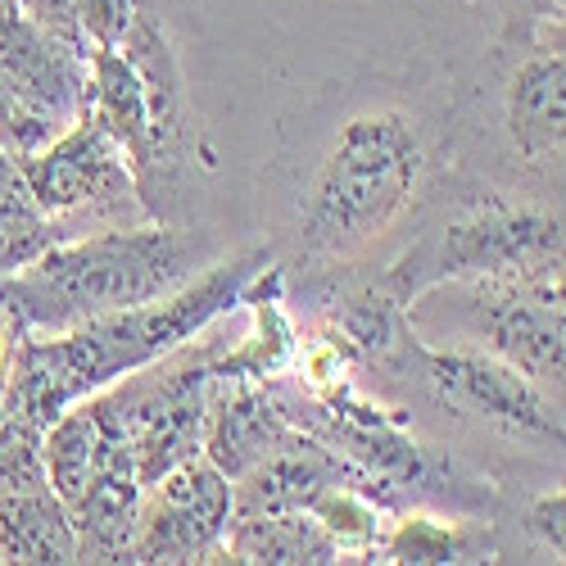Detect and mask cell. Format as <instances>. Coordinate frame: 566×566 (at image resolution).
<instances>
[{"label": "cell", "mask_w": 566, "mask_h": 566, "mask_svg": "<svg viewBox=\"0 0 566 566\" xmlns=\"http://www.w3.org/2000/svg\"><path fill=\"white\" fill-rule=\"evenodd\" d=\"M136 19V0H77V23L91 51H118Z\"/></svg>", "instance_id": "obj_19"}, {"label": "cell", "mask_w": 566, "mask_h": 566, "mask_svg": "<svg viewBox=\"0 0 566 566\" xmlns=\"http://www.w3.org/2000/svg\"><path fill=\"white\" fill-rule=\"evenodd\" d=\"M300 427L281 403L276 381H235L209 376V417H205V458L227 481L245 476L276 444H286Z\"/></svg>", "instance_id": "obj_12"}, {"label": "cell", "mask_w": 566, "mask_h": 566, "mask_svg": "<svg viewBox=\"0 0 566 566\" xmlns=\"http://www.w3.org/2000/svg\"><path fill=\"white\" fill-rule=\"evenodd\" d=\"M553 6H562V0H553Z\"/></svg>", "instance_id": "obj_23"}, {"label": "cell", "mask_w": 566, "mask_h": 566, "mask_svg": "<svg viewBox=\"0 0 566 566\" xmlns=\"http://www.w3.org/2000/svg\"><path fill=\"white\" fill-rule=\"evenodd\" d=\"M408 332L431 349L490 354L562 395L566 322L562 286L522 276H449L403 304Z\"/></svg>", "instance_id": "obj_5"}, {"label": "cell", "mask_w": 566, "mask_h": 566, "mask_svg": "<svg viewBox=\"0 0 566 566\" xmlns=\"http://www.w3.org/2000/svg\"><path fill=\"white\" fill-rule=\"evenodd\" d=\"M118 51L146 86V159L136 168V191L155 222H196V191L213 168V155L159 6H136Z\"/></svg>", "instance_id": "obj_6"}, {"label": "cell", "mask_w": 566, "mask_h": 566, "mask_svg": "<svg viewBox=\"0 0 566 566\" xmlns=\"http://www.w3.org/2000/svg\"><path fill=\"white\" fill-rule=\"evenodd\" d=\"M136 6H159V0H136Z\"/></svg>", "instance_id": "obj_22"}, {"label": "cell", "mask_w": 566, "mask_h": 566, "mask_svg": "<svg viewBox=\"0 0 566 566\" xmlns=\"http://www.w3.org/2000/svg\"><path fill=\"white\" fill-rule=\"evenodd\" d=\"M499 6H503V32H522L562 14V6H553V0H499Z\"/></svg>", "instance_id": "obj_21"}, {"label": "cell", "mask_w": 566, "mask_h": 566, "mask_svg": "<svg viewBox=\"0 0 566 566\" xmlns=\"http://www.w3.org/2000/svg\"><path fill=\"white\" fill-rule=\"evenodd\" d=\"M51 245H60L51 222L41 218L36 200L28 196L19 164L0 150V276H14Z\"/></svg>", "instance_id": "obj_18"}, {"label": "cell", "mask_w": 566, "mask_h": 566, "mask_svg": "<svg viewBox=\"0 0 566 566\" xmlns=\"http://www.w3.org/2000/svg\"><path fill=\"white\" fill-rule=\"evenodd\" d=\"M91 55L32 19L0 14V150L14 164L41 155L86 114Z\"/></svg>", "instance_id": "obj_9"}, {"label": "cell", "mask_w": 566, "mask_h": 566, "mask_svg": "<svg viewBox=\"0 0 566 566\" xmlns=\"http://www.w3.org/2000/svg\"><path fill=\"white\" fill-rule=\"evenodd\" d=\"M453 164V77L367 69L281 123L263 172L268 254L286 308L349 272H381Z\"/></svg>", "instance_id": "obj_1"}, {"label": "cell", "mask_w": 566, "mask_h": 566, "mask_svg": "<svg viewBox=\"0 0 566 566\" xmlns=\"http://www.w3.org/2000/svg\"><path fill=\"white\" fill-rule=\"evenodd\" d=\"M227 250V235L200 222H140L60 241L0 281L28 332L55 336L91 317L177 295Z\"/></svg>", "instance_id": "obj_3"}, {"label": "cell", "mask_w": 566, "mask_h": 566, "mask_svg": "<svg viewBox=\"0 0 566 566\" xmlns=\"http://www.w3.org/2000/svg\"><path fill=\"white\" fill-rule=\"evenodd\" d=\"M19 172L28 181V196L36 200L41 218L51 222L55 241H77V235L155 222L136 191L127 155L114 146V136L91 114H82L41 155L23 159Z\"/></svg>", "instance_id": "obj_8"}, {"label": "cell", "mask_w": 566, "mask_h": 566, "mask_svg": "<svg viewBox=\"0 0 566 566\" xmlns=\"http://www.w3.org/2000/svg\"><path fill=\"white\" fill-rule=\"evenodd\" d=\"M566 159V55L562 14L503 32L481 82L453 86V164L503 191L562 205Z\"/></svg>", "instance_id": "obj_2"}, {"label": "cell", "mask_w": 566, "mask_h": 566, "mask_svg": "<svg viewBox=\"0 0 566 566\" xmlns=\"http://www.w3.org/2000/svg\"><path fill=\"white\" fill-rule=\"evenodd\" d=\"M222 317L209 322L196 340H186V345L168 349L164 358L136 367V371L118 376V381H109L105 390H96L127 436L140 490L168 476L172 467L205 453L209 376H213L218 354L231 345V340H218Z\"/></svg>", "instance_id": "obj_7"}, {"label": "cell", "mask_w": 566, "mask_h": 566, "mask_svg": "<svg viewBox=\"0 0 566 566\" xmlns=\"http://www.w3.org/2000/svg\"><path fill=\"white\" fill-rule=\"evenodd\" d=\"M408 304L449 276H522L562 286V205L503 191L462 164H449L403 245L376 272Z\"/></svg>", "instance_id": "obj_4"}, {"label": "cell", "mask_w": 566, "mask_h": 566, "mask_svg": "<svg viewBox=\"0 0 566 566\" xmlns=\"http://www.w3.org/2000/svg\"><path fill=\"white\" fill-rule=\"evenodd\" d=\"M345 481L340 458L317 436L295 431L286 444H276L263 462H254L245 476L231 481V516L259 512H308V503Z\"/></svg>", "instance_id": "obj_13"}, {"label": "cell", "mask_w": 566, "mask_h": 566, "mask_svg": "<svg viewBox=\"0 0 566 566\" xmlns=\"http://www.w3.org/2000/svg\"><path fill=\"white\" fill-rule=\"evenodd\" d=\"M19 14L32 19L36 28H45L51 36L77 45L82 55H91L86 32H82V23H77V0H19Z\"/></svg>", "instance_id": "obj_20"}, {"label": "cell", "mask_w": 566, "mask_h": 566, "mask_svg": "<svg viewBox=\"0 0 566 566\" xmlns=\"http://www.w3.org/2000/svg\"><path fill=\"white\" fill-rule=\"evenodd\" d=\"M376 562L440 566V562H499L494 531L485 516H449L431 507H408L390 516Z\"/></svg>", "instance_id": "obj_14"}, {"label": "cell", "mask_w": 566, "mask_h": 566, "mask_svg": "<svg viewBox=\"0 0 566 566\" xmlns=\"http://www.w3.org/2000/svg\"><path fill=\"white\" fill-rule=\"evenodd\" d=\"M101 417V444L82 499L69 507V522L77 531V562H127L136 516H140V481L127 449L118 417L101 403V395H86Z\"/></svg>", "instance_id": "obj_11"}, {"label": "cell", "mask_w": 566, "mask_h": 566, "mask_svg": "<svg viewBox=\"0 0 566 566\" xmlns=\"http://www.w3.org/2000/svg\"><path fill=\"white\" fill-rule=\"evenodd\" d=\"M231 522V481L200 453L140 490V516L127 562H222Z\"/></svg>", "instance_id": "obj_10"}, {"label": "cell", "mask_w": 566, "mask_h": 566, "mask_svg": "<svg viewBox=\"0 0 566 566\" xmlns=\"http://www.w3.org/2000/svg\"><path fill=\"white\" fill-rule=\"evenodd\" d=\"M308 512L317 516V526L336 539L340 562H376L381 539H386V526H390V512L381 503H371L363 490L340 481L332 490H322L308 503Z\"/></svg>", "instance_id": "obj_17"}, {"label": "cell", "mask_w": 566, "mask_h": 566, "mask_svg": "<svg viewBox=\"0 0 566 566\" xmlns=\"http://www.w3.org/2000/svg\"><path fill=\"white\" fill-rule=\"evenodd\" d=\"M222 562L332 566L340 562V548L317 526L313 512H259V516H231L227 522Z\"/></svg>", "instance_id": "obj_15"}, {"label": "cell", "mask_w": 566, "mask_h": 566, "mask_svg": "<svg viewBox=\"0 0 566 566\" xmlns=\"http://www.w3.org/2000/svg\"><path fill=\"white\" fill-rule=\"evenodd\" d=\"M0 562H77V531L51 485L0 490Z\"/></svg>", "instance_id": "obj_16"}]
</instances>
